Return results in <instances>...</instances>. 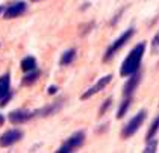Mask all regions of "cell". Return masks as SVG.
<instances>
[{
  "label": "cell",
  "mask_w": 159,
  "mask_h": 153,
  "mask_svg": "<svg viewBox=\"0 0 159 153\" xmlns=\"http://www.w3.org/2000/svg\"><path fill=\"white\" fill-rule=\"evenodd\" d=\"M111 79H112V76H111V74H108V76H103L102 79H98L96 85H93V86L86 91L85 94H82V97H80V99H82V100H86V99H89L91 95H94L96 93L102 91V90H103V88H105V86L111 82Z\"/></svg>",
  "instance_id": "6"
},
{
  "label": "cell",
  "mask_w": 159,
  "mask_h": 153,
  "mask_svg": "<svg viewBox=\"0 0 159 153\" xmlns=\"http://www.w3.org/2000/svg\"><path fill=\"white\" fill-rule=\"evenodd\" d=\"M35 65H37V62H35V59L34 58H25L21 61V70L23 71H32L35 70Z\"/></svg>",
  "instance_id": "11"
},
{
  "label": "cell",
  "mask_w": 159,
  "mask_h": 153,
  "mask_svg": "<svg viewBox=\"0 0 159 153\" xmlns=\"http://www.w3.org/2000/svg\"><path fill=\"white\" fill-rule=\"evenodd\" d=\"M37 79H38V71L32 73V74H27L25 79H23V85H30V83L35 82Z\"/></svg>",
  "instance_id": "16"
},
{
  "label": "cell",
  "mask_w": 159,
  "mask_h": 153,
  "mask_svg": "<svg viewBox=\"0 0 159 153\" xmlns=\"http://www.w3.org/2000/svg\"><path fill=\"white\" fill-rule=\"evenodd\" d=\"M84 138H85L84 132H77V133H74L73 137H70V138L67 140V142H65L61 149L58 150V153H67V152L74 150V149H77V147H80L82 142H84Z\"/></svg>",
  "instance_id": "4"
},
{
  "label": "cell",
  "mask_w": 159,
  "mask_h": 153,
  "mask_svg": "<svg viewBox=\"0 0 159 153\" xmlns=\"http://www.w3.org/2000/svg\"><path fill=\"white\" fill-rule=\"evenodd\" d=\"M152 50H153V52H158L159 50V32L155 35L153 41H152Z\"/></svg>",
  "instance_id": "18"
},
{
  "label": "cell",
  "mask_w": 159,
  "mask_h": 153,
  "mask_svg": "<svg viewBox=\"0 0 159 153\" xmlns=\"http://www.w3.org/2000/svg\"><path fill=\"white\" fill-rule=\"evenodd\" d=\"M56 91H58V88H56L55 85L49 86V94H56Z\"/></svg>",
  "instance_id": "19"
},
{
  "label": "cell",
  "mask_w": 159,
  "mask_h": 153,
  "mask_svg": "<svg viewBox=\"0 0 159 153\" xmlns=\"http://www.w3.org/2000/svg\"><path fill=\"white\" fill-rule=\"evenodd\" d=\"M129 105H130V99L127 97L124 102L121 103V106L118 108V112H117V118H123L124 117V114H126V111H127V108H129Z\"/></svg>",
  "instance_id": "14"
},
{
  "label": "cell",
  "mask_w": 159,
  "mask_h": 153,
  "mask_svg": "<svg viewBox=\"0 0 159 153\" xmlns=\"http://www.w3.org/2000/svg\"><path fill=\"white\" fill-rule=\"evenodd\" d=\"M111 105H112V99L109 97L108 100H105L103 106L100 108V112H98V115H100V117H103V115H105V112H106V111H108V109L111 108Z\"/></svg>",
  "instance_id": "17"
},
{
  "label": "cell",
  "mask_w": 159,
  "mask_h": 153,
  "mask_svg": "<svg viewBox=\"0 0 159 153\" xmlns=\"http://www.w3.org/2000/svg\"><path fill=\"white\" fill-rule=\"evenodd\" d=\"M32 115H34V114L29 112V111H20V109H18V111H12V112L9 114V121H11L12 124H21V123L27 121Z\"/></svg>",
  "instance_id": "9"
},
{
  "label": "cell",
  "mask_w": 159,
  "mask_h": 153,
  "mask_svg": "<svg viewBox=\"0 0 159 153\" xmlns=\"http://www.w3.org/2000/svg\"><path fill=\"white\" fill-rule=\"evenodd\" d=\"M3 121H5V118H3V115L0 114V126H3Z\"/></svg>",
  "instance_id": "20"
},
{
  "label": "cell",
  "mask_w": 159,
  "mask_h": 153,
  "mask_svg": "<svg viewBox=\"0 0 159 153\" xmlns=\"http://www.w3.org/2000/svg\"><path fill=\"white\" fill-rule=\"evenodd\" d=\"M158 130H159V115L153 120V123H152L150 129H148V132H147V135H146L147 141H148V140H152V138L156 135V132H158Z\"/></svg>",
  "instance_id": "12"
},
{
  "label": "cell",
  "mask_w": 159,
  "mask_h": 153,
  "mask_svg": "<svg viewBox=\"0 0 159 153\" xmlns=\"http://www.w3.org/2000/svg\"><path fill=\"white\" fill-rule=\"evenodd\" d=\"M156 149H158V140H148V144L146 146V149H144V152L146 153H153L156 152Z\"/></svg>",
  "instance_id": "15"
},
{
  "label": "cell",
  "mask_w": 159,
  "mask_h": 153,
  "mask_svg": "<svg viewBox=\"0 0 159 153\" xmlns=\"http://www.w3.org/2000/svg\"><path fill=\"white\" fill-rule=\"evenodd\" d=\"M134 34H135L134 29H127V30H126L120 38H117V39H115V43H114V44L106 50V53H105V56H103V61H105V62H106V61H109V59L112 58V56H114V55H115V53H117V52H118V50H120V49H121L123 46L129 41V39H130V36L134 35Z\"/></svg>",
  "instance_id": "2"
},
{
  "label": "cell",
  "mask_w": 159,
  "mask_h": 153,
  "mask_svg": "<svg viewBox=\"0 0 159 153\" xmlns=\"http://www.w3.org/2000/svg\"><path fill=\"white\" fill-rule=\"evenodd\" d=\"M74 56H76V50H74V49H71V50H67V52H65V53L62 55L61 64H62V65L71 64V61L74 59Z\"/></svg>",
  "instance_id": "13"
},
{
  "label": "cell",
  "mask_w": 159,
  "mask_h": 153,
  "mask_svg": "<svg viewBox=\"0 0 159 153\" xmlns=\"http://www.w3.org/2000/svg\"><path fill=\"white\" fill-rule=\"evenodd\" d=\"M9 100V76L3 74L0 77V105L5 106Z\"/></svg>",
  "instance_id": "7"
},
{
  "label": "cell",
  "mask_w": 159,
  "mask_h": 153,
  "mask_svg": "<svg viewBox=\"0 0 159 153\" xmlns=\"http://www.w3.org/2000/svg\"><path fill=\"white\" fill-rule=\"evenodd\" d=\"M146 115L147 112L146 111H139L136 115H135L126 126H124V129H123V137L124 138H129V137H132L136 130L141 128V124L144 123V120H146Z\"/></svg>",
  "instance_id": "3"
},
{
  "label": "cell",
  "mask_w": 159,
  "mask_h": 153,
  "mask_svg": "<svg viewBox=\"0 0 159 153\" xmlns=\"http://www.w3.org/2000/svg\"><path fill=\"white\" fill-rule=\"evenodd\" d=\"M144 50H146V44L141 43V44H138V46L127 55V58L124 59L121 68H120V74H121L123 77L132 76L134 73L138 71L139 64H141V59H143V55H144Z\"/></svg>",
  "instance_id": "1"
},
{
  "label": "cell",
  "mask_w": 159,
  "mask_h": 153,
  "mask_svg": "<svg viewBox=\"0 0 159 153\" xmlns=\"http://www.w3.org/2000/svg\"><path fill=\"white\" fill-rule=\"evenodd\" d=\"M2 11H3V8H2V6H0V14H2Z\"/></svg>",
  "instance_id": "21"
},
{
  "label": "cell",
  "mask_w": 159,
  "mask_h": 153,
  "mask_svg": "<svg viewBox=\"0 0 159 153\" xmlns=\"http://www.w3.org/2000/svg\"><path fill=\"white\" fill-rule=\"evenodd\" d=\"M23 137V133L20 130H8L0 137V147H9L18 141Z\"/></svg>",
  "instance_id": "5"
},
{
  "label": "cell",
  "mask_w": 159,
  "mask_h": 153,
  "mask_svg": "<svg viewBox=\"0 0 159 153\" xmlns=\"http://www.w3.org/2000/svg\"><path fill=\"white\" fill-rule=\"evenodd\" d=\"M25 11H26V3L25 2H17V3L11 5V6L5 11V18H6V20H9V18H15V17L21 15Z\"/></svg>",
  "instance_id": "8"
},
{
  "label": "cell",
  "mask_w": 159,
  "mask_h": 153,
  "mask_svg": "<svg viewBox=\"0 0 159 153\" xmlns=\"http://www.w3.org/2000/svg\"><path fill=\"white\" fill-rule=\"evenodd\" d=\"M32 2H37V0H32Z\"/></svg>",
  "instance_id": "22"
},
{
  "label": "cell",
  "mask_w": 159,
  "mask_h": 153,
  "mask_svg": "<svg viewBox=\"0 0 159 153\" xmlns=\"http://www.w3.org/2000/svg\"><path fill=\"white\" fill-rule=\"evenodd\" d=\"M139 77H141L139 74H135V73H134V74H132V77H130V79L126 82V85H124V91H123V94L126 95V97H129V95L135 91L136 85L139 83Z\"/></svg>",
  "instance_id": "10"
}]
</instances>
